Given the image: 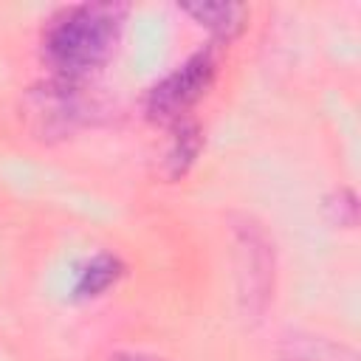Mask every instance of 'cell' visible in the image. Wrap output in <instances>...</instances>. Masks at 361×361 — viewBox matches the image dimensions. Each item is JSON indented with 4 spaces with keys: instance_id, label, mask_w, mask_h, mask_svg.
Listing matches in <instances>:
<instances>
[{
    "instance_id": "1",
    "label": "cell",
    "mask_w": 361,
    "mask_h": 361,
    "mask_svg": "<svg viewBox=\"0 0 361 361\" xmlns=\"http://www.w3.org/2000/svg\"><path fill=\"white\" fill-rule=\"evenodd\" d=\"M124 17L121 3H79L56 11L42 31L45 62L65 82L96 71L113 54Z\"/></svg>"
},
{
    "instance_id": "2",
    "label": "cell",
    "mask_w": 361,
    "mask_h": 361,
    "mask_svg": "<svg viewBox=\"0 0 361 361\" xmlns=\"http://www.w3.org/2000/svg\"><path fill=\"white\" fill-rule=\"evenodd\" d=\"M217 71V59L212 48H203L192 54L180 68H175L169 76H164L147 96V113L149 118L169 121L180 118L212 85Z\"/></svg>"
},
{
    "instance_id": "3",
    "label": "cell",
    "mask_w": 361,
    "mask_h": 361,
    "mask_svg": "<svg viewBox=\"0 0 361 361\" xmlns=\"http://www.w3.org/2000/svg\"><path fill=\"white\" fill-rule=\"evenodd\" d=\"M240 251L245 254V265L251 268L243 279V299L248 302L251 310H262L265 299H268V288H271V251H268V240L262 237V231L254 223H243L240 226Z\"/></svg>"
},
{
    "instance_id": "4",
    "label": "cell",
    "mask_w": 361,
    "mask_h": 361,
    "mask_svg": "<svg viewBox=\"0 0 361 361\" xmlns=\"http://www.w3.org/2000/svg\"><path fill=\"white\" fill-rule=\"evenodd\" d=\"M282 361H358L355 353L344 344H336L324 336H307V333H290L279 344Z\"/></svg>"
},
{
    "instance_id": "5",
    "label": "cell",
    "mask_w": 361,
    "mask_h": 361,
    "mask_svg": "<svg viewBox=\"0 0 361 361\" xmlns=\"http://www.w3.org/2000/svg\"><path fill=\"white\" fill-rule=\"evenodd\" d=\"M180 8L223 39L234 37L245 25V14H248L245 6L240 3H186Z\"/></svg>"
},
{
    "instance_id": "6",
    "label": "cell",
    "mask_w": 361,
    "mask_h": 361,
    "mask_svg": "<svg viewBox=\"0 0 361 361\" xmlns=\"http://www.w3.org/2000/svg\"><path fill=\"white\" fill-rule=\"evenodd\" d=\"M121 274H124V265H121V259L116 254H96L79 271V279L73 285V296L76 299H96L110 285H116Z\"/></svg>"
},
{
    "instance_id": "7",
    "label": "cell",
    "mask_w": 361,
    "mask_h": 361,
    "mask_svg": "<svg viewBox=\"0 0 361 361\" xmlns=\"http://www.w3.org/2000/svg\"><path fill=\"white\" fill-rule=\"evenodd\" d=\"M200 127L195 121H178L175 124V133H172V141H169V149H166V175L169 178H180L197 158L200 152Z\"/></svg>"
},
{
    "instance_id": "8",
    "label": "cell",
    "mask_w": 361,
    "mask_h": 361,
    "mask_svg": "<svg viewBox=\"0 0 361 361\" xmlns=\"http://www.w3.org/2000/svg\"><path fill=\"white\" fill-rule=\"evenodd\" d=\"M110 361H161V358L144 355V353H118V355H113Z\"/></svg>"
}]
</instances>
